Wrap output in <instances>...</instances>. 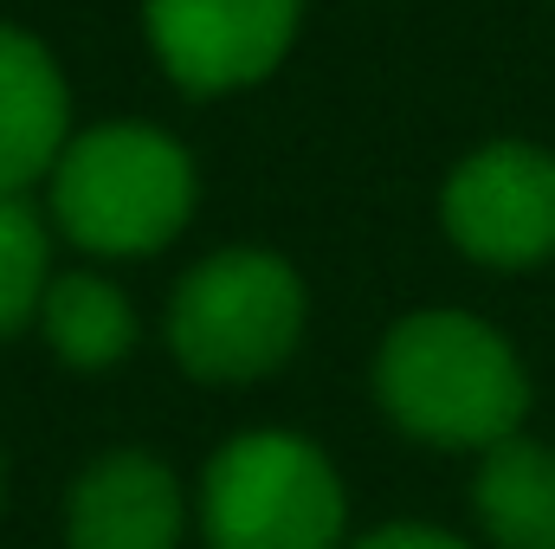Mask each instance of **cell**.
<instances>
[{"mask_svg": "<svg viewBox=\"0 0 555 549\" xmlns=\"http://www.w3.org/2000/svg\"><path fill=\"white\" fill-rule=\"evenodd\" d=\"M382 408L433 446H498L530 413V382L511 343L465 310H420L388 330L375 362Z\"/></svg>", "mask_w": 555, "mask_h": 549, "instance_id": "1", "label": "cell"}, {"mask_svg": "<svg viewBox=\"0 0 555 549\" xmlns=\"http://www.w3.org/2000/svg\"><path fill=\"white\" fill-rule=\"evenodd\" d=\"M52 207L85 253L137 259L188 227L194 162L149 124H104L65 142V155L52 162Z\"/></svg>", "mask_w": 555, "mask_h": 549, "instance_id": "2", "label": "cell"}, {"mask_svg": "<svg viewBox=\"0 0 555 549\" xmlns=\"http://www.w3.org/2000/svg\"><path fill=\"white\" fill-rule=\"evenodd\" d=\"M214 549H336L343 485L297 433H240L214 452L201 485Z\"/></svg>", "mask_w": 555, "mask_h": 549, "instance_id": "3", "label": "cell"}, {"mask_svg": "<svg viewBox=\"0 0 555 549\" xmlns=\"http://www.w3.org/2000/svg\"><path fill=\"white\" fill-rule=\"evenodd\" d=\"M304 330V284L272 253H214L181 278L168 304V343L201 382L272 375Z\"/></svg>", "mask_w": 555, "mask_h": 549, "instance_id": "4", "label": "cell"}, {"mask_svg": "<svg viewBox=\"0 0 555 549\" xmlns=\"http://www.w3.org/2000/svg\"><path fill=\"white\" fill-rule=\"evenodd\" d=\"M446 233L485 266H537L555 253V155L491 142L446 181Z\"/></svg>", "mask_w": 555, "mask_h": 549, "instance_id": "5", "label": "cell"}, {"mask_svg": "<svg viewBox=\"0 0 555 549\" xmlns=\"http://www.w3.org/2000/svg\"><path fill=\"white\" fill-rule=\"evenodd\" d=\"M304 0H149V39L194 98L259 85L291 52Z\"/></svg>", "mask_w": 555, "mask_h": 549, "instance_id": "6", "label": "cell"}, {"mask_svg": "<svg viewBox=\"0 0 555 549\" xmlns=\"http://www.w3.org/2000/svg\"><path fill=\"white\" fill-rule=\"evenodd\" d=\"M181 524V485L149 452L98 459L72 491V549H175Z\"/></svg>", "mask_w": 555, "mask_h": 549, "instance_id": "7", "label": "cell"}, {"mask_svg": "<svg viewBox=\"0 0 555 549\" xmlns=\"http://www.w3.org/2000/svg\"><path fill=\"white\" fill-rule=\"evenodd\" d=\"M65 124L72 98L52 52L20 26H0V194H20L65 155Z\"/></svg>", "mask_w": 555, "mask_h": 549, "instance_id": "8", "label": "cell"}, {"mask_svg": "<svg viewBox=\"0 0 555 549\" xmlns=\"http://www.w3.org/2000/svg\"><path fill=\"white\" fill-rule=\"evenodd\" d=\"M478 524L498 549H555V452L537 439L485 446L478 472Z\"/></svg>", "mask_w": 555, "mask_h": 549, "instance_id": "9", "label": "cell"}, {"mask_svg": "<svg viewBox=\"0 0 555 549\" xmlns=\"http://www.w3.org/2000/svg\"><path fill=\"white\" fill-rule=\"evenodd\" d=\"M39 317H46L52 349H59L72 369H111V362H124L130 343H137V310H130V297H124L111 278L78 272V278L46 284Z\"/></svg>", "mask_w": 555, "mask_h": 549, "instance_id": "10", "label": "cell"}, {"mask_svg": "<svg viewBox=\"0 0 555 549\" xmlns=\"http://www.w3.org/2000/svg\"><path fill=\"white\" fill-rule=\"evenodd\" d=\"M39 304H46V220L20 194H0V336L26 330Z\"/></svg>", "mask_w": 555, "mask_h": 549, "instance_id": "11", "label": "cell"}, {"mask_svg": "<svg viewBox=\"0 0 555 549\" xmlns=\"http://www.w3.org/2000/svg\"><path fill=\"white\" fill-rule=\"evenodd\" d=\"M356 549H465V544L446 537V531H426V524H388V531L362 537Z\"/></svg>", "mask_w": 555, "mask_h": 549, "instance_id": "12", "label": "cell"}]
</instances>
